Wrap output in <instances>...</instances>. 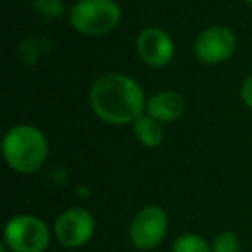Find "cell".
<instances>
[{
    "mask_svg": "<svg viewBox=\"0 0 252 252\" xmlns=\"http://www.w3.org/2000/svg\"><path fill=\"white\" fill-rule=\"evenodd\" d=\"M4 244L11 252H43L50 244V231L40 218L18 214L5 224Z\"/></svg>",
    "mask_w": 252,
    "mask_h": 252,
    "instance_id": "cell-4",
    "label": "cell"
},
{
    "mask_svg": "<svg viewBox=\"0 0 252 252\" xmlns=\"http://www.w3.org/2000/svg\"><path fill=\"white\" fill-rule=\"evenodd\" d=\"M245 4H249V5H252V0H244Z\"/></svg>",
    "mask_w": 252,
    "mask_h": 252,
    "instance_id": "cell-16",
    "label": "cell"
},
{
    "mask_svg": "<svg viewBox=\"0 0 252 252\" xmlns=\"http://www.w3.org/2000/svg\"><path fill=\"white\" fill-rule=\"evenodd\" d=\"M185 109V98L178 92L162 90L154 94L147 100L145 114H149L159 123H173L182 118Z\"/></svg>",
    "mask_w": 252,
    "mask_h": 252,
    "instance_id": "cell-9",
    "label": "cell"
},
{
    "mask_svg": "<svg viewBox=\"0 0 252 252\" xmlns=\"http://www.w3.org/2000/svg\"><path fill=\"white\" fill-rule=\"evenodd\" d=\"M95 231V218L83 207H71L61 213L54 224V233L63 247L76 249L85 245Z\"/></svg>",
    "mask_w": 252,
    "mask_h": 252,
    "instance_id": "cell-7",
    "label": "cell"
},
{
    "mask_svg": "<svg viewBox=\"0 0 252 252\" xmlns=\"http://www.w3.org/2000/svg\"><path fill=\"white\" fill-rule=\"evenodd\" d=\"M0 252H9V249L5 247V244H2V247H0Z\"/></svg>",
    "mask_w": 252,
    "mask_h": 252,
    "instance_id": "cell-15",
    "label": "cell"
},
{
    "mask_svg": "<svg viewBox=\"0 0 252 252\" xmlns=\"http://www.w3.org/2000/svg\"><path fill=\"white\" fill-rule=\"evenodd\" d=\"M137 52L147 66L164 67L175 56V42L162 28L149 26L138 33Z\"/></svg>",
    "mask_w": 252,
    "mask_h": 252,
    "instance_id": "cell-8",
    "label": "cell"
},
{
    "mask_svg": "<svg viewBox=\"0 0 252 252\" xmlns=\"http://www.w3.org/2000/svg\"><path fill=\"white\" fill-rule=\"evenodd\" d=\"M33 9L42 18L56 19L64 14L66 5H64V0H33Z\"/></svg>",
    "mask_w": 252,
    "mask_h": 252,
    "instance_id": "cell-12",
    "label": "cell"
},
{
    "mask_svg": "<svg viewBox=\"0 0 252 252\" xmlns=\"http://www.w3.org/2000/svg\"><path fill=\"white\" fill-rule=\"evenodd\" d=\"M2 154L9 168L21 175L36 173L49 158V142L40 128L21 123L9 128L2 140Z\"/></svg>",
    "mask_w": 252,
    "mask_h": 252,
    "instance_id": "cell-2",
    "label": "cell"
},
{
    "mask_svg": "<svg viewBox=\"0 0 252 252\" xmlns=\"http://www.w3.org/2000/svg\"><path fill=\"white\" fill-rule=\"evenodd\" d=\"M121 21V7L116 0H78L69 9V23L85 36L107 35Z\"/></svg>",
    "mask_w": 252,
    "mask_h": 252,
    "instance_id": "cell-3",
    "label": "cell"
},
{
    "mask_svg": "<svg viewBox=\"0 0 252 252\" xmlns=\"http://www.w3.org/2000/svg\"><path fill=\"white\" fill-rule=\"evenodd\" d=\"M237 47L235 33L226 26H207L193 42V56L199 63L216 66L231 57Z\"/></svg>",
    "mask_w": 252,
    "mask_h": 252,
    "instance_id": "cell-6",
    "label": "cell"
},
{
    "mask_svg": "<svg viewBox=\"0 0 252 252\" xmlns=\"http://www.w3.org/2000/svg\"><path fill=\"white\" fill-rule=\"evenodd\" d=\"M168 214L161 206H145L130 223V240L140 251L156 249L168 233Z\"/></svg>",
    "mask_w": 252,
    "mask_h": 252,
    "instance_id": "cell-5",
    "label": "cell"
},
{
    "mask_svg": "<svg viewBox=\"0 0 252 252\" xmlns=\"http://www.w3.org/2000/svg\"><path fill=\"white\" fill-rule=\"evenodd\" d=\"M240 95H242V100H244V104L247 105L249 109H252V74L245 78V81L242 83Z\"/></svg>",
    "mask_w": 252,
    "mask_h": 252,
    "instance_id": "cell-14",
    "label": "cell"
},
{
    "mask_svg": "<svg viewBox=\"0 0 252 252\" xmlns=\"http://www.w3.org/2000/svg\"><path fill=\"white\" fill-rule=\"evenodd\" d=\"M145 94L138 81L121 73H107L95 80L90 90V107L104 123L133 125L145 114Z\"/></svg>",
    "mask_w": 252,
    "mask_h": 252,
    "instance_id": "cell-1",
    "label": "cell"
},
{
    "mask_svg": "<svg viewBox=\"0 0 252 252\" xmlns=\"http://www.w3.org/2000/svg\"><path fill=\"white\" fill-rule=\"evenodd\" d=\"M171 252H213L211 245L204 237L197 233H183L175 238Z\"/></svg>",
    "mask_w": 252,
    "mask_h": 252,
    "instance_id": "cell-11",
    "label": "cell"
},
{
    "mask_svg": "<svg viewBox=\"0 0 252 252\" xmlns=\"http://www.w3.org/2000/svg\"><path fill=\"white\" fill-rule=\"evenodd\" d=\"M211 249L213 252H240V242L231 231H221L214 237Z\"/></svg>",
    "mask_w": 252,
    "mask_h": 252,
    "instance_id": "cell-13",
    "label": "cell"
},
{
    "mask_svg": "<svg viewBox=\"0 0 252 252\" xmlns=\"http://www.w3.org/2000/svg\"><path fill=\"white\" fill-rule=\"evenodd\" d=\"M133 133L135 138L140 142L144 147L154 149L158 145L162 144L164 140V131L159 121H156L154 118H151L149 114H144L133 123Z\"/></svg>",
    "mask_w": 252,
    "mask_h": 252,
    "instance_id": "cell-10",
    "label": "cell"
}]
</instances>
